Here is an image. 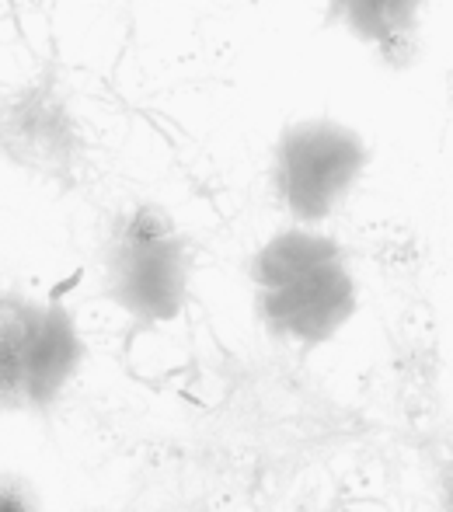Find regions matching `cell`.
<instances>
[{"instance_id": "cell-8", "label": "cell", "mask_w": 453, "mask_h": 512, "mask_svg": "<svg viewBox=\"0 0 453 512\" xmlns=\"http://www.w3.org/2000/svg\"><path fill=\"white\" fill-rule=\"evenodd\" d=\"M443 509L453 512V460L447 464V471H443Z\"/></svg>"}, {"instance_id": "cell-2", "label": "cell", "mask_w": 453, "mask_h": 512, "mask_svg": "<svg viewBox=\"0 0 453 512\" xmlns=\"http://www.w3.org/2000/svg\"><path fill=\"white\" fill-rule=\"evenodd\" d=\"M189 244L161 206H136L112 227L105 251L109 297L136 321L161 324L182 314L189 297Z\"/></svg>"}, {"instance_id": "cell-4", "label": "cell", "mask_w": 453, "mask_h": 512, "mask_svg": "<svg viewBox=\"0 0 453 512\" xmlns=\"http://www.w3.org/2000/svg\"><path fill=\"white\" fill-rule=\"evenodd\" d=\"M67 310L0 293V411L46 408L81 363Z\"/></svg>"}, {"instance_id": "cell-7", "label": "cell", "mask_w": 453, "mask_h": 512, "mask_svg": "<svg viewBox=\"0 0 453 512\" xmlns=\"http://www.w3.org/2000/svg\"><path fill=\"white\" fill-rule=\"evenodd\" d=\"M0 512H39L32 488L14 478H0Z\"/></svg>"}, {"instance_id": "cell-6", "label": "cell", "mask_w": 453, "mask_h": 512, "mask_svg": "<svg viewBox=\"0 0 453 512\" xmlns=\"http://www.w3.org/2000/svg\"><path fill=\"white\" fill-rule=\"evenodd\" d=\"M325 7L332 25L377 49L387 63H408L415 56L426 0H325Z\"/></svg>"}, {"instance_id": "cell-1", "label": "cell", "mask_w": 453, "mask_h": 512, "mask_svg": "<svg viewBox=\"0 0 453 512\" xmlns=\"http://www.w3.org/2000/svg\"><path fill=\"white\" fill-rule=\"evenodd\" d=\"M251 286L269 335L304 349L339 338L359 310L356 276L342 244L307 223L279 230L258 248Z\"/></svg>"}, {"instance_id": "cell-5", "label": "cell", "mask_w": 453, "mask_h": 512, "mask_svg": "<svg viewBox=\"0 0 453 512\" xmlns=\"http://www.w3.org/2000/svg\"><path fill=\"white\" fill-rule=\"evenodd\" d=\"M0 154L21 171L70 182L81 168L84 133L53 70L0 102Z\"/></svg>"}, {"instance_id": "cell-3", "label": "cell", "mask_w": 453, "mask_h": 512, "mask_svg": "<svg viewBox=\"0 0 453 512\" xmlns=\"http://www.w3.org/2000/svg\"><path fill=\"white\" fill-rule=\"evenodd\" d=\"M370 147L352 126L328 115L297 119L279 133L272 150V185L297 223L318 227L359 185Z\"/></svg>"}]
</instances>
